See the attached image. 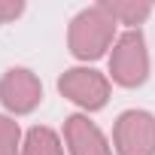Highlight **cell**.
Instances as JSON below:
<instances>
[{
    "mask_svg": "<svg viewBox=\"0 0 155 155\" xmlns=\"http://www.w3.org/2000/svg\"><path fill=\"white\" fill-rule=\"evenodd\" d=\"M116 28H119V21L104 9V3L79 9L70 18V28H67V49H70V55L76 61H82V64L104 58L113 49V43L119 40Z\"/></svg>",
    "mask_w": 155,
    "mask_h": 155,
    "instance_id": "6da1fadb",
    "label": "cell"
},
{
    "mask_svg": "<svg viewBox=\"0 0 155 155\" xmlns=\"http://www.w3.org/2000/svg\"><path fill=\"white\" fill-rule=\"evenodd\" d=\"M149 79V49L140 28L122 31L110 49V82L122 88H140Z\"/></svg>",
    "mask_w": 155,
    "mask_h": 155,
    "instance_id": "7a4b0ae2",
    "label": "cell"
},
{
    "mask_svg": "<svg viewBox=\"0 0 155 155\" xmlns=\"http://www.w3.org/2000/svg\"><path fill=\"white\" fill-rule=\"evenodd\" d=\"M58 91H61V97H67L70 104L85 110V116H88V113L107 107L113 82L107 73H101L88 64H79V67H70L58 76Z\"/></svg>",
    "mask_w": 155,
    "mask_h": 155,
    "instance_id": "3957f363",
    "label": "cell"
},
{
    "mask_svg": "<svg viewBox=\"0 0 155 155\" xmlns=\"http://www.w3.org/2000/svg\"><path fill=\"white\" fill-rule=\"evenodd\" d=\"M116 155H155V116L149 110H125L113 125Z\"/></svg>",
    "mask_w": 155,
    "mask_h": 155,
    "instance_id": "277c9868",
    "label": "cell"
},
{
    "mask_svg": "<svg viewBox=\"0 0 155 155\" xmlns=\"http://www.w3.org/2000/svg\"><path fill=\"white\" fill-rule=\"evenodd\" d=\"M0 104L12 116H28L43 104V82L28 67H9L0 76Z\"/></svg>",
    "mask_w": 155,
    "mask_h": 155,
    "instance_id": "5b68a950",
    "label": "cell"
},
{
    "mask_svg": "<svg viewBox=\"0 0 155 155\" xmlns=\"http://www.w3.org/2000/svg\"><path fill=\"white\" fill-rule=\"evenodd\" d=\"M64 146L70 155H113L107 134L85 113H73L64 119Z\"/></svg>",
    "mask_w": 155,
    "mask_h": 155,
    "instance_id": "8992f818",
    "label": "cell"
},
{
    "mask_svg": "<svg viewBox=\"0 0 155 155\" xmlns=\"http://www.w3.org/2000/svg\"><path fill=\"white\" fill-rule=\"evenodd\" d=\"M21 155H64V140L58 137V131L46 125H34L25 134Z\"/></svg>",
    "mask_w": 155,
    "mask_h": 155,
    "instance_id": "52a82bcc",
    "label": "cell"
},
{
    "mask_svg": "<svg viewBox=\"0 0 155 155\" xmlns=\"http://www.w3.org/2000/svg\"><path fill=\"white\" fill-rule=\"evenodd\" d=\"M104 3V9L119 21V25H128V31L131 28H137V25H143L149 15H152V3H137V0H101Z\"/></svg>",
    "mask_w": 155,
    "mask_h": 155,
    "instance_id": "ba28073f",
    "label": "cell"
},
{
    "mask_svg": "<svg viewBox=\"0 0 155 155\" xmlns=\"http://www.w3.org/2000/svg\"><path fill=\"white\" fill-rule=\"evenodd\" d=\"M21 128L12 116H0V155H21Z\"/></svg>",
    "mask_w": 155,
    "mask_h": 155,
    "instance_id": "9c48e42d",
    "label": "cell"
},
{
    "mask_svg": "<svg viewBox=\"0 0 155 155\" xmlns=\"http://www.w3.org/2000/svg\"><path fill=\"white\" fill-rule=\"evenodd\" d=\"M21 12H25V3H21V0H0V25L15 21Z\"/></svg>",
    "mask_w": 155,
    "mask_h": 155,
    "instance_id": "30bf717a",
    "label": "cell"
}]
</instances>
